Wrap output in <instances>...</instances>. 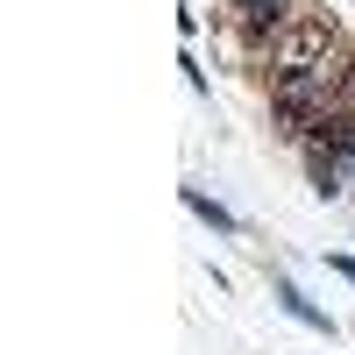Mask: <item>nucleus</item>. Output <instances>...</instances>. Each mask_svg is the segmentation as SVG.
<instances>
[{"label": "nucleus", "mask_w": 355, "mask_h": 355, "mask_svg": "<svg viewBox=\"0 0 355 355\" xmlns=\"http://www.w3.org/2000/svg\"><path fill=\"white\" fill-rule=\"evenodd\" d=\"M334 270H341V277H348V284H355V256H334Z\"/></svg>", "instance_id": "39448f33"}, {"label": "nucleus", "mask_w": 355, "mask_h": 355, "mask_svg": "<svg viewBox=\"0 0 355 355\" xmlns=\"http://www.w3.org/2000/svg\"><path fill=\"white\" fill-rule=\"evenodd\" d=\"M348 157H355V150H306V164H313V185H320V192H341Z\"/></svg>", "instance_id": "f03ea898"}, {"label": "nucleus", "mask_w": 355, "mask_h": 355, "mask_svg": "<svg viewBox=\"0 0 355 355\" xmlns=\"http://www.w3.org/2000/svg\"><path fill=\"white\" fill-rule=\"evenodd\" d=\"M327 57H334V28L327 21H291L284 36L270 43V64L277 71H320Z\"/></svg>", "instance_id": "f257e3e1"}, {"label": "nucleus", "mask_w": 355, "mask_h": 355, "mask_svg": "<svg viewBox=\"0 0 355 355\" xmlns=\"http://www.w3.org/2000/svg\"><path fill=\"white\" fill-rule=\"evenodd\" d=\"M249 8H256V15H263V8H277V0H249Z\"/></svg>", "instance_id": "423d86ee"}, {"label": "nucleus", "mask_w": 355, "mask_h": 355, "mask_svg": "<svg viewBox=\"0 0 355 355\" xmlns=\"http://www.w3.org/2000/svg\"><path fill=\"white\" fill-rule=\"evenodd\" d=\"M277 306H284L291 320H306L313 334H334V327H327V313H313V306H306V299H299V291H291V284H277Z\"/></svg>", "instance_id": "20e7f679"}, {"label": "nucleus", "mask_w": 355, "mask_h": 355, "mask_svg": "<svg viewBox=\"0 0 355 355\" xmlns=\"http://www.w3.org/2000/svg\"><path fill=\"white\" fill-rule=\"evenodd\" d=\"M185 206H192V214H199L206 227H214V234H234V214H227V206H214V199H206L199 185H185Z\"/></svg>", "instance_id": "7ed1b4c3"}]
</instances>
